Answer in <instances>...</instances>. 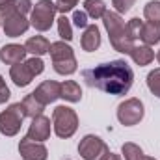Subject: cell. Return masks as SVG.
<instances>
[{
  "label": "cell",
  "instance_id": "1",
  "mask_svg": "<svg viewBox=\"0 0 160 160\" xmlns=\"http://www.w3.org/2000/svg\"><path fill=\"white\" fill-rule=\"evenodd\" d=\"M82 77L91 88H97L110 95H125L132 88L134 71L125 60H112L95 65L93 69H86Z\"/></svg>",
  "mask_w": 160,
  "mask_h": 160
},
{
  "label": "cell",
  "instance_id": "2",
  "mask_svg": "<svg viewBox=\"0 0 160 160\" xmlns=\"http://www.w3.org/2000/svg\"><path fill=\"white\" fill-rule=\"evenodd\" d=\"M102 22H104V28L110 36V43H112L114 50L123 52V54H130V50L134 47V39L128 36L123 17L118 11H106L102 17Z\"/></svg>",
  "mask_w": 160,
  "mask_h": 160
},
{
  "label": "cell",
  "instance_id": "3",
  "mask_svg": "<svg viewBox=\"0 0 160 160\" xmlns=\"http://www.w3.org/2000/svg\"><path fill=\"white\" fill-rule=\"evenodd\" d=\"M50 58H52V67L58 75H73L78 67L77 58L73 48L65 43V41H56L50 43V50H48Z\"/></svg>",
  "mask_w": 160,
  "mask_h": 160
},
{
  "label": "cell",
  "instance_id": "4",
  "mask_svg": "<svg viewBox=\"0 0 160 160\" xmlns=\"http://www.w3.org/2000/svg\"><path fill=\"white\" fill-rule=\"evenodd\" d=\"M52 127L54 134L62 140L71 138L78 128V116L69 106H56L52 112Z\"/></svg>",
  "mask_w": 160,
  "mask_h": 160
},
{
  "label": "cell",
  "instance_id": "5",
  "mask_svg": "<svg viewBox=\"0 0 160 160\" xmlns=\"http://www.w3.org/2000/svg\"><path fill=\"white\" fill-rule=\"evenodd\" d=\"M56 4L50 0H39L32 11H30V24L38 30V32H47L50 30L52 22L56 21Z\"/></svg>",
  "mask_w": 160,
  "mask_h": 160
},
{
  "label": "cell",
  "instance_id": "6",
  "mask_svg": "<svg viewBox=\"0 0 160 160\" xmlns=\"http://www.w3.org/2000/svg\"><path fill=\"white\" fill-rule=\"evenodd\" d=\"M24 112H22V104L21 102H13L9 104L2 114H0V132L4 136H15L19 134L22 119H24Z\"/></svg>",
  "mask_w": 160,
  "mask_h": 160
},
{
  "label": "cell",
  "instance_id": "7",
  "mask_svg": "<svg viewBox=\"0 0 160 160\" xmlns=\"http://www.w3.org/2000/svg\"><path fill=\"white\" fill-rule=\"evenodd\" d=\"M78 153L84 160H102L108 153V145L95 134H86L78 143Z\"/></svg>",
  "mask_w": 160,
  "mask_h": 160
},
{
  "label": "cell",
  "instance_id": "8",
  "mask_svg": "<svg viewBox=\"0 0 160 160\" xmlns=\"http://www.w3.org/2000/svg\"><path fill=\"white\" fill-rule=\"evenodd\" d=\"M143 102L136 97H130L118 106V119L125 127H132L143 119Z\"/></svg>",
  "mask_w": 160,
  "mask_h": 160
},
{
  "label": "cell",
  "instance_id": "9",
  "mask_svg": "<svg viewBox=\"0 0 160 160\" xmlns=\"http://www.w3.org/2000/svg\"><path fill=\"white\" fill-rule=\"evenodd\" d=\"M19 153H21L22 160H47V157H48L45 143L30 140L28 136H24L19 142Z\"/></svg>",
  "mask_w": 160,
  "mask_h": 160
},
{
  "label": "cell",
  "instance_id": "10",
  "mask_svg": "<svg viewBox=\"0 0 160 160\" xmlns=\"http://www.w3.org/2000/svg\"><path fill=\"white\" fill-rule=\"evenodd\" d=\"M28 26H30V19H26V15H21V13H13L2 21V28L8 38L22 36L28 30Z\"/></svg>",
  "mask_w": 160,
  "mask_h": 160
},
{
  "label": "cell",
  "instance_id": "11",
  "mask_svg": "<svg viewBox=\"0 0 160 160\" xmlns=\"http://www.w3.org/2000/svg\"><path fill=\"white\" fill-rule=\"evenodd\" d=\"M60 91H62V84H58L56 80H45L36 88L34 95L41 104L47 106V104L54 102L56 99H60Z\"/></svg>",
  "mask_w": 160,
  "mask_h": 160
},
{
  "label": "cell",
  "instance_id": "12",
  "mask_svg": "<svg viewBox=\"0 0 160 160\" xmlns=\"http://www.w3.org/2000/svg\"><path fill=\"white\" fill-rule=\"evenodd\" d=\"M26 136L30 140H36V142H45L50 138V119L45 118L43 114L36 116L32 123H30V128L26 132Z\"/></svg>",
  "mask_w": 160,
  "mask_h": 160
},
{
  "label": "cell",
  "instance_id": "13",
  "mask_svg": "<svg viewBox=\"0 0 160 160\" xmlns=\"http://www.w3.org/2000/svg\"><path fill=\"white\" fill-rule=\"evenodd\" d=\"M26 54H28V52H26L24 45H17V43L4 45V47L0 48V60H2L6 65H15V63L24 62Z\"/></svg>",
  "mask_w": 160,
  "mask_h": 160
},
{
  "label": "cell",
  "instance_id": "14",
  "mask_svg": "<svg viewBox=\"0 0 160 160\" xmlns=\"http://www.w3.org/2000/svg\"><path fill=\"white\" fill-rule=\"evenodd\" d=\"M9 77L13 80V84L15 86H19V88H26L32 78H34V73L30 71V67L26 65V62H21V63H15V65H11V69H9Z\"/></svg>",
  "mask_w": 160,
  "mask_h": 160
},
{
  "label": "cell",
  "instance_id": "15",
  "mask_svg": "<svg viewBox=\"0 0 160 160\" xmlns=\"http://www.w3.org/2000/svg\"><path fill=\"white\" fill-rule=\"evenodd\" d=\"M80 45L86 52H95L101 47V30L95 24H88V28L80 38Z\"/></svg>",
  "mask_w": 160,
  "mask_h": 160
},
{
  "label": "cell",
  "instance_id": "16",
  "mask_svg": "<svg viewBox=\"0 0 160 160\" xmlns=\"http://www.w3.org/2000/svg\"><path fill=\"white\" fill-rule=\"evenodd\" d=\"M130 58L136 65L143 67V65H149L155 60V52L151 50L149 45H134L132 50H130Z\"/></svg>",
  "mask_w": 160,
  "mask_h": 160
},
{
  "label": "cell",
  "instance_id": "17",
  "mask_svg": "<svg viewBox=\"0 0 160 160\" xmlns=\"http://www.w3.org/2000/svg\"><path fill=\"white\" fill-rule=\"evenodd\" d=\"M24 48H26V52L41 58L43 54H47L50 50V41L47 38H43V36H34V38H30L24 43Z\"/></svg>",
  "mask_w": 160,
  "mask_h": 160
},
{
  "label": "cell",
  "instance_id": "18",
  "mask_svg": "<svg viewBox=\"0 0 160 160\" xmlns=\"http://www.w3.org/2000/svg\"><path fill=\"white\" fill-rule=\"evenodd\" d=\"M60 97L65 99V101H69V102H80V99H82V89H80L78 82H75V80H65V82H62Z\"/></svg>",
  "mask_w": 160,
  "mask_h": 160
},
{
  "label": "cell",
  "instance_id": "19",
  "mask_svg": "<svg viewBox=\"0 0 160 160\" xmlns=\"http://www.w3.org/2000/svg\"><path fill=\"white\" fill-rule=\"evenodd\" d=\"M22 112H24V116L26 118H36V116H41L43 114V110H45V104H41L39 101L36 99V95L34 93H30V95H26L24 99H22Z\"/></svg>",
  "mask_w": 160,
  "mask_h": 160
},
{
  "label": "cell",
  "instance_id": "20",
  "mask_svg": "<svg viewBox=\"0 0 160 160\" xmlns=\"http://www.w3.org/2000/svg\"><path fill=\"white\" fill-rule=\"evenodd\" d=\"M143 45H157L160 43V24L157 22H143V30H142V38Z\"/></svg>",
  "mask_w": 160,
  "mask_h": 160
},
{
  "label": "cell",
  "instance_id": "21",
  "mask_svg": "<svg viewBox=\"0 0 160 160\" xmlns=\"http://www.w3.org/2000/svg\"><path fill=\"white\" fill-rule=\"evenodd\" d=\"M84 11L88 13V17L97 21V19H102L108 9L102 0H84Z\"/></svg>",
  "mask_w": 160,
  "mask_h": 160
},
{
  "label": "cell",
  "instance_id": "22",
  "mask_svg": "<svg viewBox=\"0 0 160 160\" xmlns=\"http://www.w3.org/2000/svg\"><path fill=\"white\" fill-rule=\"evenodd\" d=\"M56 22H58V36L63 41L73 39V26H71V21L67 19V15H60L56 19Z\"/></svg>",
  "mask_w": 160,
  "mask_h": 160
},
{
  "label": "cell",
  "instance_id": "23",
  "mask_svg": "<svg viewBox=\"0 0 160 160\" xmlns=\"http://www.w3.org/2000/svg\"><path fill=\"white\" fill-rule=\"evenodd\" d=\"M121 153H123L125 160H143V157H145V155H143V151H142V147H140V145H136V143H132V142L123 143Z\"/></svg>",
  "mask_w": 160,
  "mask_h": 160
},
{
  "label": "cell",
  "instance_id": "24",
  "mask_svg": "<svg viewBox=\"0 0 160 160\" xmlns=\"http://www.w3.org/2000/svg\"><path fill=\"white\" fill-rule=\"evenodd\" d=\"M143 17L147 19V22H157V24H160V2L158 0H151V2L145 4Z\"/></svg>",
  "mask_w": 160,
  "mask_h": 160
},
{
  "label": "cell",
  "instance_id": "25",
  "mask_svg": "<svg viewBox=\"0 0 160 160\" xmlns=\"http://www.w3.org/2000/svg\"><path fill=\"white\" fill-rule=\"evenodd\" d=\"M147 88H149V91H151L155 97L160 99V67L158 69H153V71L147 75Z\"/></svg>",
  "mask_w": 160,
  "mask_h": 160
},
{
  "label": "cell",
  "instance_id": "26",
  "mask_svg": "<svg viewBox=\"0 0 160 160\" xmlns=\"http://www.w3.org/2000/svg\"><path fill=\"white\" fill-rule=\"evenodd\" d=\"M142 30H143V21L142 19L134 17V19H130L127 22V32H128V36L132 39H140L142 38Z\"/></svg>",
  "mask_w": 160,
  "mask_h": 160
},
{
  "label": "cell",
  "instance_id": "27",
  "mask_svg": "<svg viewBox=\"0 0 160 160\" xmlns=\"http://www.w3.org/2000/svg\"><path fill=\"white\" fill-rule=\"evenodd\" d=\"M17 13L15 9V0H0V21H4L6 17Z\"/></svg>",
  "mask_w": 160,
  "mask_h": 160
},
{
  "label": "cell",
  "instance_id": "28",
  "mask_svg": "<svg viewBox=\"0 0 160 160\" xmlns=\"http://www.w3.org/2000/svg\"><path fill=\"white\" fill-rule=\"evenodd\" d=\"M54 4H56V9L62 15H65V13H69V11L75 9V6L78 4V0H56Z\"/></svg>",
  "mask_w": 160,
  "mask_h": 160
},
{
  "label": "cell",
  "instance_id": "29",
  "mask_svg": "<svg viewBox=\"0 0 160 160\" xmlns=\"http://www.w3.org/2000/svg\"><path fill=\"white\" fill-rule=\"evenodd\" d=\"M73 22H75L77 28H84V30H86V28H88V13L77 9V11L73 13Z\"/></svg>",
  "mask_w": 160,
  "mask_h": 160
},
{
  "label": "cell",
  "instance_id": "30",
  "mask_svg": "<svg viewBox=\"0 0 160 160\" xmlns=\"http://www.w3.org/2000/svg\"><path fill=\"white\" fill-rule=\"evenodd\" d=\"M32 8H34L32 0H15V9L21 15H28L32 11Z\"/></svg>",
  "mask_w": 160,
  "mask_h": 160
},
{
  "label": "cell",
  "instance_id": "31",
  "mask_svg": "<svg viewBox=\"0 0 160 160\" xmlns=\"http://www.w3.org/2000/svg\"><path fill=\"white\" fill-rule=\"evenodd\" d=\"M136 0H112V6L116 8L118 13H127L132 6H134Z\"/></svg>",
  "mask_w": 160,
  "mask_h": 160
},
{
  "label": "cell",
  "instance_id": "32",
  "mask_svg": "<svg viewBox=\"0 0 160 160\" xmlns=\"http://www.w3.org/2000/svg\"><path fill=\"white\" fill-rule=\"evenodd\" d=\"M9 97H11V91H9V88L6 86V80L2 78V75H0V104H4Z\"/></svg>",
  "mask_w": 160,
  "mask_h": 160
},
{
  "label": "cell",
  "instance_id": "33",
  "mask_svg": "<svg viewBox=\"0 0 160 160\" xmlns=\"http://www.w3.org/2000/svg\"><path fill=\"white\" fill-rule=\"evenodd\" d=\"M102 160H121V157H119V155H116V153H108Z\"/></svg>",
  "mask_w": 160,
  "mask_h": 160
},
{
  "label": "cell",
  "instance_id": "34",
  "mask_svg": "<svg viewBox=\"0 0 160 160\" xmlns=\"http://www.w3.org/2000/svg\"><path fill=\"white\" fill-rule=\"evenodd\" d=\"M143 160H155L153 157H143Z\"/></svg>",
  "mask_w": 160,
  "mask_h": 160
},
{
  "label": "cell",
  "instance_id": "35",
  "mask_svg": "<svg viewBox=\"0 0 160 160\" xmlns=\"http://www.w3.org/2000/svg\"><path fill=\"white\" fill-rule=\"evenodd\" d=\"M157 60H158V63H160V50H158V54H157Z\"/></svg>",
  "mask_w": 160,
  "mask_h": 160
}]
</instances>
